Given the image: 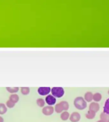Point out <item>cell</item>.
Listing matches in <instances>:
<instances>
[{
	"label": "cell",
	"mask_w": 109,
	"mask_h": 122,
	"mask_svg": "<svg viewBox=\"0 0 109 122\" xmlns=\"http://www.w3.org/2000/svg\"><path fill=\"white\" fill-rule=\"evenodd\" d=\"M69 119L71 122H78L81 119V115L79 112H73L70 114Z\"/></svg>",
	"instance_id": "5b68a950"
},
{
	"label": "cell",
	"mask_w": 109,
	"mask_h": 122,
	"mask_svg": "<svg viewBox=\"0 0 109 122\" xmlns=\"http://www.w3.org/2000/svg\"><path fill=\"white\" fill-rule=\"evenodd\" d=\"M69 107H70V106H69L68 102L67 101H63L58 104H56L54 107V111L57 113H61L63 111H67L68 110Z\"/></svg>",
	"instance_id": "7a4b0ae2"
},
{
	"label": "cell",
	"mask_w": 109,
	"mask_h": 122,
	"mask_svg": "<svg viewBox=\"0 0 109 122\" xmlns=\"http://www.w3.org/2000/svg\"><path fill=\"white\" fill-rule=\"evenodd\" d=\"M100 120L103 121L104 122H109V115L104 112H102L100 114Z\"/></svg>",
	"instance_id": "7c38bea8"
},
{
	"label": "cell",
	"mask_w": 109,
	"mask_h": 122,
	"mask_svg": "<svg viewBox=\"0 0 109 122\" xmlns=\"http://www.w3.org/2000/svg\"><path fill=\"white\" fill-rule=\"evenodd\" d=\"M0 122H4V119L3 117L0 116Z\"/></svg>",
	"instance_id": "44dd1931"
},
{
	"label": "cell",
	"mask_w": 109,
	"mask_h": 122,
	"mask_svg": "<svg viewBox=\"0 0 109 122\" xmlns=\"http://www.w3.org/2000/svg\"><path fill=\"white\" fill-rule=\"evenodd\" d=\"M36 104L40 107H44L45 104V101H44L43 99H42V98H39V99L36 100Z\"/></svg>",
	"instance_id": "ac0fdd59"
},
{
	"label": "cell",
	"mask_w": 109,
	"mask_h": 122,
	"mask_svg": "<svg viewBox=\"0 0 109 122\" xmlns=\"http://www.w3.org/2000/svg\"></svg>",
	"instance_id": "cb8c5ba5"
},
{
	"label": "cell",
	"mask_w": 109,
	"mask_h": 122,
	"mask_svg": "<svg viewBox=\"0 0 109 122\" xmlns=\"http://www.w3.org/2000/svg\"><path fill=\"white\" fill-rule=\"evenodd\" d=\"M9 99L10 101H11L12 102L16 104L17 102H18L19 101V95L15 94V93H13V94H11L9 97Z\"/></svg>",
	"instance_id": "4fadbf2b"
},
{
	"label": "cell",
	"mask_w": 109,
	"mask_h": 122,
	"mask_svg": "<svg viewBox=\"0 0 109 122\" xmlns=\"http://www.w3.org/2000/svg\"><path fill=\"white\" fill-rule=\"evenodd\" d=\"M15 104L13 102H12L11 101H10V99H8L7 101H6V106L7 107H9V108H12L13 107L15 106Z\"/></svg>",
	"instance_id": "ffe728a7"
},
{
	"label": "cell",
	"mask_w": 109,
	"mask_h": 122,
	"mask_svg": "<svg viewBox=\"0 0 109 122\" xmlns=\"http://www.w3.org/2000/svg\"><path fill=\"white\" fill-rule=\"evenodd\" d=\"M51 91L50 87H39L38 88V93L40 95H48Z\"/></svg>",
	"instance_id": "52a82bcc"
},
{
	"label": "cell",
	"mask_w": 109,
	"mask_h": 122,
	"mask_svg": "<svg viewBox=\"0 0 109 122\" xmlns=\"http://www.w3.org/2000/svg\"><path fill=\"white\" fill-rule=\"evenodd\" d=\"M6 89L9 93H11L12 94L13 93H17V92L19 91V87H6Z\"/></svg>",
	"instance_id": "e0dca14e"
},
{
	"label": "cell",
	"mask_w": 109,
	"mask_h": 122,
	"mask_svg": "<svg viewBox=\"0 0 109 122\" xmlns=\"http://www.w3.org/2000/svg\"><path fill=\"white\" fill-rule=\"evenodd\" d=\"M54 112V107L50 106L44 107L42 109V113L45 116H50L53 114Z\"/></svg>",
	"instance_id": "277c9868"
},
{
	"label": "cell",
	"mask_w": 109,
	"mask_h": 122,
	"mask_svg": "<svg viewBox=\"0 0 109 122\" xmlns=\"http://www.w3.org/2000/svg\"><path fill=\"white\" fill-rule=\"evenodd\" d=\"M101 99H102V95L100 93H95L94 94H93V101L96 102H98L99 101H101Z\"/></svg>",
	"instance_id": "5bb4252c"
},
{
	"label": "cell",
	"mask_w": 109,
	"mask_h": 122,
	"mask_svg": "<svg viewBox=\"0 0 109 122\" xmlns=\"http://www.w3.org/2000/svg\"><path fill=\"white\" fill-rule=\"evenodd\" d=\"M103 122V121H102V120H98L97 122Z\"/></svg>",
	"instance_id": "7402d4cb"
},
{
	"label": "cell",
	"mask_w": 109,
	"mask_h": 122,
	"mask_svg": "<svg viewBox=\"0 0 109 122\" xmlns=\"http://www.w3.org/2000/svg\"><path fill=\"white\" fill-rule=\"evenodd\" d=\"M52 95L55 98H61L65 94L64 88L62 87H53L51 88Z\"/></svg>",
	"instance_id": "3957f363"
},
{
	"label": "cell",
	"mask_w": 109,
	"mask_h": 122,
	"mask_svg": "<svg viewBox=\"0 0 109 122\" xmlns=\"http://www.w3.org/2000/svg\"><path fill=\"white\" fill-rule=\"evenodd\" d=\"M96 112L91 111H88L87 112L86 114V118L88 120H93L95 118L96 116Z\"/></svg>",
	"instance_id": "8fae6325"
},
{
	"label": "cell",
	"mask_w": 109,
	"mask_h": 122,
	"mask_svg": "<svg viewBox=\"0 0 109 122\" xmlns=\"http://www.w3.org/2000/svg\"><path fill=\"white\" fill-rule=\"evenodd\" d=\"M21 93L24 95H28L30 92V88L29 87H21Z\"/></svg>",
	"instance_id": "d6986e66"
},
{
	"label": "cell",
	"mask_w": 109,
	"mask_h": 122,
	"mask_svg": "<svg viewBox=\"0 0 109 122\" xmlns=\"http://www.w3.org/2000/svg\"><path fill=\"white\" fill-rule=\"evenodd\" d=\"M103 112L107 113L109 115V98L106 100L105 102V105L103 107Z\"/></svg>",
	"instance_id": "9a60e30c"
},
{
	"label": "cell",
	"mask_w": 109,
	"mask_h": 122,
	"mask_svg": "<svg viewBox=\"0 0 109 122\" xmlns=\"http://www.w3.org/2000/svg\"><path fill=\"white\" fill-rule=\"evenodd\" d=\"M7 112V107L3 103H0V114H5Z\"/></svg>",
	"instance_id": "2e32d148"
},
{
	"label": "cell",
	"mask_w": 109,
	"mask_h": 122,
	"mask_svg": "<svg viewBox=\"0 0 109 122\" xmlns=\"http://www.w3.org/2000/svg\"><path fill=\"white\" fill-rule=\"evenodd\" d=\"M45 101L49 106H52L55 104V102H56V98H55L52 95H48L46 97Z\"/></svg>",
	"instance_id": "ba28073f"
},
{
	"label": "cell",
	"mask_w": 109,
	"mask_h": 122,
	"mask_svg": "<svg viewBox=\"0 0 109 122\" xmlns=\"http://www.w3.org/2000/svg\"><path fill=\"white\" fill-rule=\"evenodd\" d=\"M84 99L87 102H91L93 100V93L91 92H87L84 94Z\"/></svg>",
	"instance_id": "9c48e42d"
},
{
	"label": "cell",
	"mask_w": 109,
	"mask_h": 122,
	"mask_svg": "<svg viewBox=\"0 0 109 122\" xmlns=\"http://www.w3.org/2000/svg\"><path fill=\"white\" fill-rule=\"evenodd\" d=\"M108 94L109 95V90H108Z\"/></svg>",
	"instance_id": "603a6c76"
},
{
	"label": "cell",
	"mask_w": 109,
	"mask_h": 122,
	"mask_svg": "<svg viewBox=\"0 0 109 122\" xmlns=\"http://www.w3.org/2000/svg\"><path fill=\"white\" fill-rule=\"evenodd\" d=\"M100 109V105L98 102H91L90 103L89 106V111H93V112H98Z\"/></svg>",
	"instance_id": "8992f818"
},
{
	"label": "cell",
	"mask_w": 109,
	"mask_h": 122,
	"mask_svg": "<svg viewBox=\"0 0 109 122\" xmlns=\"http://www.w3.org/2000/svg\"><path fill=\"white\" fill-rule=\"evenodd\" d=\"M70 114H69V112L68 111H63V112H61V115H60V118L63 121H66L70 118Z\"/></svg>",
	"instance_id": "30bf717a"
},
{
	"label": "cell",
	"mask_w": 109,
	"mask_h": 122,
	"mask_svg": "<svg viewBox=\"0 0 109 122\" xmlns=\"http://www.w3.org/2000/svg\"><path fill=\"white\" fill-rule=\"evenodd\" d=\"M74 106L78 110H84L87 107V102L82 97H77L73 101Z\"/></svg>",
	"instance_id": "6da1fadb"
}]
</instances>
